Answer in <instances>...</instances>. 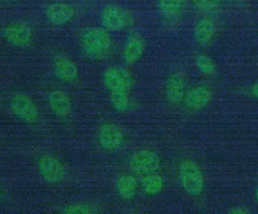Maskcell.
<instances>
[{
    "label": "cell",
    "mask_w": 258,
    "mask_h": 214,
    "mask_svg": "<svg viewBox=\"0 0 258 214\" xmlns=\"http://www.w3.org/2000/svg\"><path fill=\"white\" fill-rule=\"evenodd\" d=\"M47 101L51 112L59 117L64 118L72 111V100L69 94L61 89H53L47 95Z\"/></svg>",
    "instance_id": "9a60e30c"
},
{
    "label": "cell",
    "mask_w": 258,
    "mask_h": 214,
    "mask_svg": "<svg viewBox=\"0 0 258 214\" xmlns=\"http://www.w3.org/2000/svg\"><path fill=\"white\" fill-rule=\"evenodd\" d=\"M102 27L108 31H121L132 24L131 14L123 7L115 4L107 5L100 13Z\"/></svg>",
    "instance_id": "3957f363"
},
{
    "label": "cell",
    "mask_w": 258,
    "mask_h": 214,
    "mask_svg": "<svg viewBox=\"0 0 258 214\" xmlns=\"http://www.w3.org/2000/svg\"><path fill=\"white\" fill-rule=\"evenodd\" d=\"M2 36L12 46L24 48L32 41V30L24 22H14L3 28Z\"/></svg>",
    "instance_id": "9c48e42d"
},
{
    "label": "cell",
    "mask_w": 258,
    "mask_h": 214,
    "mask_svg": "<svg viewBox=\"0 0 258 214\" xmlns=\"http://www.w3.org/2000/svg\"><path fill=\"white\" fill-rule=\"evenodd\" d=\"M103 82L109 91H130L134 84V78L130 71L121 66H110L103 74Z\"/></svg>",
    "instance_id": "52a82bcc"
},
{
    "label": "cell",
    "mask_w": 258,
    "mask_h": 214,
    "mask_svg": "<svg viewBox=\"0 0 258 214\" xmlns=\"http://www.w3.org/2000/svg\"><path fill=\"white\" fill-rule=\"evenodd\" d=\"M177 177L183 191L191 196L200 195L205 188V177L200 166L190 159H183L177 169Z\"/></svg>",
    "instance_id": "7a4b0ae2"
},
{
    "label": "cell",
    "mask_w": 258,
    "mask_h": 214,
    "mask_svg": "<svg viewBox=\"0 0 258 214\" xmlns=\"http://www.w3.org/2000/svg\"><path fill=\"white\" fill-rule=\"evenodd\" d=\"M198 70L205 75H213L216 72V64L212 57L207 54H199L195 57Z\"/></svg>",
    "instance_id": "44dd1931"
},
{
    "label": "cell",
    "mask_w": 258,
    "mask_h": 214,
    "mask_svg": "<svg viewBox=\"0 0 258 214\" xmlns=\"http://www.w3.org/2000/svg\"><path fill=\"white\" fill-rule=\"evenodd\" d=\"M62 212L66 214H92L97 212V209L94 205L87 202H77L66 205Z\"/></svg>",
    "instance_id": "7402d4cb"
},
{
    "label": "cell",
    "mask_w": 258,
    "mask_h": 214,
    "mask_svg": "<svg viewBox=\"0 0 258 214\" xmlns=\"http://www.w3.org/2000/svg\"><path fill=\"white\" fill-rule=\"evenodd\" d=\"M213 92L206 85H196L185 92L183 104L190 111H200L205 109L212 100Z\"/></svg>",
    "instance_id": "7c38bea8"
},
{
    "label": "cell",
    "mask_w": 258,
    "mask_h": 214,
    "mask_svg": "<svg viewBox=\"0 0 258 214\" xmlns=\"http://www.w3.org/2000/svg\"><path fill=\"white\" fill-rule=\"evenodd\" d=\"M192 6L200 12L210 14L220 7V0H190Z\"/></svg>",
    "instance_id": "603a6c76"
},
{
    "label": "cell",
    "mask_w": 258,
    "mask_h": 214,
    "mask_svg": "<svg viewBox=\"0 0 258 214\" xmlns=\"http://www.w3.org/2000/svg\"><path fill=\"white\" fill-rule=\"evenodd\" d=\"M185 3L186 0H157L156 5L161 18L168 23H172L181 16Z\"/></svg>",
    "instance_id": "2e32d148"
},
{
    "label": "cell",
    "mask_w": 258,
    "mask_h": 214,
    "mask_svg": "<svg viewBox=\"0 0 258 214\" xmlns=\"http://www.w3.org/2000/svg\"><path fill=\"white\" fill-rule=\"evenodd\" d=\"M10 110L16 118L27 124H34L39 119L36 104L30 96L22 92H16L11 96Z\"/></svg>",
    "instance_id": "5b68a950"
},
{
    "label": "cell",
    "mask_w": 258,
    "mask_h": 214,
    "mask_svg": "<svg viewBox=\"0 0 258 214\" xmlns=\"http://www.w3.org/2000/svg\"><path fill=\"white\" fill-rule=\"evenodd\" d=\"M137 189L136 178L131 174L121 175L116 181V190L119 196L124 200L134 198Z\"/></svg>",
    "instance_id": "ac0fdd59"
},
{
    "label": "cell",
    "mask_w": 258,
    "mask_h": 214,
    "mask_svg": "<svg viewBox=\"0 0 258 214\" xmlns=\"http://www.w3.org/2000/svg\"><path fill=\"white\" fill-rule=\"evenodd\" d=\"M76 10L72 4L66 2H54L47 5L44 15L47 21L55 26L68 24L75 17Z\"/></svg>",
    "instance_id": "30bf717a"
},
{
    "label": "cell",
    "mask_w": 258,
    "mask_h": 214,
    "mask_svg": "<svg viewBox=\"0 0 258 214\" xmlns=\"http://www.w3.org/2000/svg\"><path fill=\"white\" fill-rule=\"evenodd\" d=\"M80 42L84 53L91 58L103 57L112 45L110 33L104 27L87 28L83 31Z\"/></svg>",
    "instance_id": "6da1fadb"
},
{
    "label": "cell",
    "mask_w": 258,
    "mask_h": 214,
    "mask_svg": "<svg viewBox=\"0 0 258 214\" xmlns=\"http://www.w3.org/2000/svg\"><path fill=\"white\" fill-rule=\"evenodd\" d=\"M37 170L41 179L49 184H58L66 177L63 163L51 154H43L38 158Z\"/></svg>",
    "instance_id": "277c9868"
},
{
    "label": "cell",
    "mask_w": 258,
    "mask_h": 214,
    "mask_svg": "<svg viewBox=\"0 0 258 214\" xmlns=\"http://www.w3.org/2000/svg\"><path fill=\"white\" fill-rule=\"evenodd\" d=\"M97 140L103 150L116 152L124 144V134L118 125L107 122L100 126L97 133Z\"/></svg>",
    "instance_id": "ba28073f"
},
{
    "label": "cell",
    "mask_w": 258,
    "mask_h": 214,
    "mask_svg": "<svg viewBox=\"0 0 258 214\" xmlns=\"http://www.w3.org/2000/svg\"><path fill=\"white\" fill-rule=\"evenodd\" d=\"M250 93L252 96L255 98H258V80L255 81L251 86H250Z\"/></svg>",
    "instance_id": "cb8c5ba5"
},
{
    "label": "cell",
    "mask_w": 258,
    "mask_h": 214,
    "mask_svg": "<svg viewBox=\"0 0 258 214\" xmlns=\"http://www.w3.org/2000/svg\"><path fill=\"white\" fill-rule=\"evenodd\" d=\"M55 76L64 82H73L78 78L79 69L76 63L64 55H57L52 61Z\"/></svg>",
    "instance_id": "5bb4252c"
},
{
    "label": "cell",
    "mask_w": 258,
    "mask_h": 214,
    "mask_svg": "<svg viewBox=\"0 0 258 214\" xmlns=\"http://www.w3.org/2000/svg\"><path fill=\"white\" fill-rule=\"evenodd\" d=\"M145 43L138 35H131L125 42L123 49V59L127 64H134L143 55Z\"/></svg>",
    "instance_id": "e0dca14e"
},
{
    "label": "cell",
    "mask_w": 258,
    "mask_h": 214,
    "mask_svg": "<svg viewBox=\"0 0 258 214\" xmlns=\"http://www.w3.org/2000/svg\"><path fill=\"white\" fill-rule=\"evenodd\" d=\"M110 101L114 110L119 113H126L130 108L129 91L115 90L110 91Z\"/></svg>",
    "instance_id": "ffe728a7"
},
{
    "label": "cell",
    "mask_w": 258,
    "mask_h": 214,
    "mask_svg": "<svg viewBox=\"0 0 258 214\" xmlns=\"http://www.w3.org/2000/svg\"><path fill=\"white\" fill-rule=\"evenodd\" d=\"M185 92V80L183 75L178 71L170 73L164 85V93L168 102L174 105L181 103Z\"/></svg>",
    "instance_id": "8fae6325"
},
{
    "label": "cell",
    "mask_w": 258,
    "mask_h": 214,
    "mask_svg": "<svg viewBox=\"0 0 258 214\" xmlns=\"http://www.w3.org/2000/svg\"><path fill=\"white\" fill-rule=\"evenodd\" d=\"M216 31L217 26L214 19L210 16H203L196 22L192 30V35L196 42L200 46L205 47L212 42L215 37Z\"/></svg>",
    "instance_id": "4fadbf2b"
},
{
    "label": "cell",
    "mask_w": 258,
    "mask_h": 214,
    "mask_svg": "<svg viewBox=\"0 0 258 214\" xmlns=\"http://www.w3.org/2000/svg\"><path fill=\"white\" fill-rule=\"evenodd\" d=\"M142 187L148 195L158 194L163 189V179L156 172L145 175L142 179Z\"/></svg>",
    "instance_id": "d6986e66"
},
{
    "label": "cell",
    "mask_w": 258,
    "mask_h": 214,
    "mask_svg": "<svg viewBox=\"0 0 258 214\" xmlns=\"http://www.w3.org/2000/svg\"><path fill=\"white\" fill-rule=\"evenodd\" d=\"M230 213L232 214H245V213H248V209H246L245 207H235V208H232L230 210Z\"/></svg>",
    "instance_id": "d4e9b609"
},
{
    "label": "cell",
    "mask_w": 258,
    "mask_h": 214,
    "mask_svg": "<svg viewBox=\"0 0 258 214\" xmlns=\"http://www.w3.org/2000/svg\"><path fill=\"white\" fill-rule=\"evenodd\" d=\"M160 164L161 161L157 153L149 149L137 150L129 159V167L131 171L144 176L158 171Z\"/></svg>",
    "instance_id": "8992f818"
},
{
    "label": "cell",
    "mask_w": 258,
    "mask_h": 214,
    "mask_svg": "<svg viewBox=\"0 0 258 214\" xmlns=\"http://www.w3.org/2000/svg\"><path fill=\"white\" fill-rule=\"evenodd\" d=\"M255 196H256V200L258 202V187L256 188V191H255Z\"/></svg>",
    "instance_id": "484cf974"
}]
</instances>
